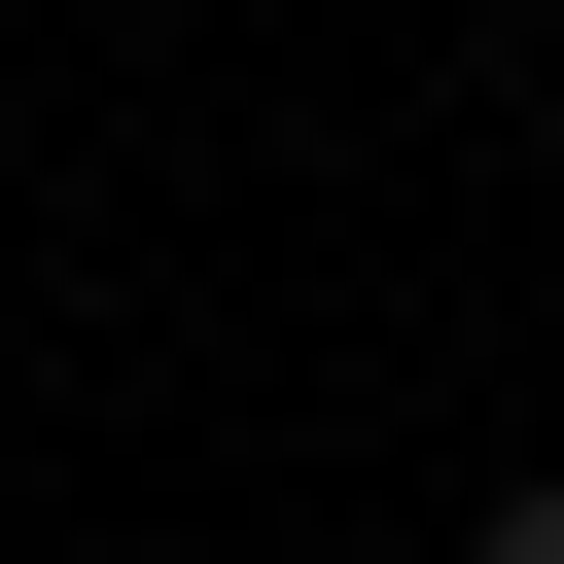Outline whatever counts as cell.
Wrapping results in <instances>:
<instances>
[{
    "mask_svg": "<svg viewBox=\"0 0 564 564\" xmlns=\"http://www.w3.org/2000/svg\"><path fill=\"white\" fill-rule=\"evenodd\" d=\"M458 564H564V494H494V529H458Z\"/></svg>",
    "mask_w": 564,
    "mask_h": 564,
    "instance_id": "6da1fadb",
    "label": "cell"
}]
</instances>
